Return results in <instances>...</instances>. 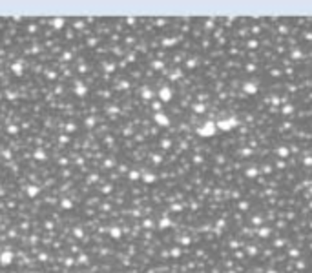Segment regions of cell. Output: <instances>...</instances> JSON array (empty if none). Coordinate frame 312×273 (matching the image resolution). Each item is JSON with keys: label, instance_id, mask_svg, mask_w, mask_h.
<instances>
[{"label": "cell", "instance_id": "8", "mask_svg": "<svg viewBox=\"0 0 312 273\" xmlns=\"http://www.w3.org/2000/svg\"><path fill=\"white\" fill-rule=\"evenodd\" d=\"M141 179L144 180V182H155V175H153V173H142Z\"/></svg>", "mask_w": 312, "mask_h": 273}, {"label": "cell", "instance_id": "7", "mask_svg": "<svg viewBox=\"0 0 312 273\" xmlns=\"http://www.w3.org/2000/svg\"><path fill=\"white\" fill-rule=\"evenodd\" d=\"M73 89H75V93H77V95H84V93L88 91V87H86L84 84H80V82H79V84H77L75 87H73Z\"/></svg>", "mask_w": 312, "mask_h": 273}, {"label": "cell", "instance_id": "3", "mask_svg": "<svg viewBox=\"0 0 312 273\" xmlns=\"http://www.w3.org/2000/svg\"><path fill=\"white\" fill-rule=\"evenodd\" d=\"M38 193H40V188L35 186V184H29V186H26V195L31 197V199H33V197H37Z\"/></svg>", "mask_w": 312, "mask_h": 273}, {"label": "cell", "instance_id": "10", "mask_svg": "<svg viewBox=\"0 0 312 273\" xmlns=\"http://www.w3.org/2000/svg\"><path fill=\"white\" fill-rule=\"evenodd\" d=\"M35 159L37 160H44L46 159V151H44V149H37V151H35Z\"/></svg>", "mask_w": 312, "mask_h": 273}, {"label": "cell", "instance_id": "13", "mask_svg": "<svg viewBox=\"0 0 312 273\" xmlns=\"http://www.w3.org/2000/svg\"><path fill=\"white\" fill-rule=\"evenodd\" d=\"M139 177H141L139 171H132V173H130V180H135V179H139Z\"/></svg>", "mask_w": 312, "mask_h": 273}, {"label": "cell", "instance_id": "4", "mask_svg": "<svg viewBox=\"0 0 312 273\" xmlns=\"http://www.w3.org/2000/svg\"><path fill=\"white\" fill-rule=\"evenodd\" d=\"M153 118H155V122L161 124V126H168V124H170V120H168V117H166L164 113H155Z\"/></svg>", "mask_w": 312, "mask_h": 273}, {"label": "cell", "instance_id": "11", "mask_svg": "<svg viewBox=\"0 0 312 273\" xmlns=\"http://www.w3.org/2000/svg\"><path fill=\"white\" fill-rule=\"evenodd\" d=\"M168 226H170V218H168V217H164V218H161V220H159V228H161V229H162V228H168Z\"/></svg>", "mask_w": 312, "mask_h": 273}, {"label": "cell", "instance_id": "2", "mask_svg": "<svg viewBox=\"0 0 312 273\" xmlns=\"http://www.w3.org/2000/svg\"><path fill=\"white\" fill-rule=\"evenodd\" d=\"M197 133H199L201 136H210V135H214V133H215V124H214V122H206L205 126H201V127L197 129Z\"/></svg>", "mask_w": 312, "mask_h": 273}, {"label": "cell", "instance_id": "6", "mask_svg": "<svg viewBox=\"0 0 312 273\" xmlns=\"http://www.w3.org/2000/svg\"><path fill=\"white\" fill-rule=\"evenodd\" d=\"M60 208H62V209H71V208H73V202H71L70 199H62V200H60Z\"/></svg>", "mask_w": 312, "mask_h": 273}, {"label": "cell", "instance_id": "12", "mask_svg": "<svg viewBox=\"0 0 312 273\" xmlns=\"http://www.w3.org/2000/svg\"><path fill=\"white\" fill-rule=\"evenodd\" d=\"M110 235H111V238H119V237H120V229H119V228H111V229H110Z\"/></svg>", "mask_w": 312, "mask_h": 273}, {"label": "cell", "instance_id": "9", "mask_svg": "<svg viewBox=\"0 0 312 273\" xmlns=\"http://www.w3.org/2000/svg\"><path fill=\"white\" fill-rule=\"evenodd\" d=\"M232 124H235V120H230V122H219L217 126H219L221 129H225V131H226V129H230V127H232Z\"/></svg>", "mask_w": 312, "mask_h": 273}, {"label": "cell", "instance_id": "5", "mask_svg": "<svg viewBox=\"0 0 312 273\" xmlns=\"http://www.w3.org/2000/svg\"><path fill=\"white\" fill-rule=\"evenodd\" d=\"M159 97H161L162 100H168V98H170V97H172V91H170V89H168V87H162V89L159 91Z\"/></svg>", "mask_w": 312, "mask_h": 273}, {"label": "cell", "instance_id": "1", "mask_svg": "<svg viewBox=\"0 0 312 273\" xmlns=\"http://www.w3.org/2000/svg\"><path fill=\"white\" fill-rule=\"evenodd\" d=\"M13 261H15V253L11 249H4L0 253V266H9L13 264Z\"/></svg>", "mask_w": 312, "mask_h": 273}]
</instances>
